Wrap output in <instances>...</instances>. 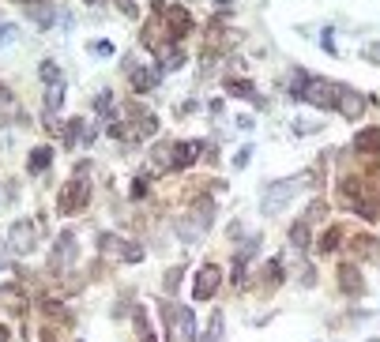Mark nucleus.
<instances>
[{
    "label": "nucleus",
    "mask_w": 380,
    "mask_h": 342,
    "mask_svg": "<svg viewBox=\"0 0 380 342\" xmlns=\"http://www.w3.org/2000/svg\"><path fill=\"white\" fill-rule=\"evenodd\" d=\"M305 181H309V177H294V181H282V184H267V192H264V215H279L282 207L294 200V192H298Z\"/></svg>",
    "instance_id": "6"
},
{
    "label": "nucleus",
    "mask_w": 380,
    "mask_h": 342,
    "mask_svg": "<svg viewBox=\"0 0 380 342\" xmlns=\"http://www.w3.org/2000/svg\"><path fill=\"white\" fill-rule=\"evenodd\" d=\"M38 75H42V83L46 87H53V83H61V68L53 61H42V68H38Z\"/></svg>",
    "instance_id": "23"
},
{
    "label": "nucleus",
    "mask_w": 380,
    "mask_h": 342,
    "mask_svg": "<svg viewBox=\"0 0 380 342\" xmlns=\"http://www.w3.org/2000/svg\"><path fill=\"white\" fill-rule=\"evenodd\" d=\"M83 4H99V0H83Z\"/></svg>",
    "instance_id": "38"
},
{
    "label": "nucleus",
    "mask_w": 380,
    "mask_h": 342,
    "mask_svg": "<svg viewBox=\"0 0 380 342\" xmlns=\"http://www.w3.org/2000/svg\"><path fill=\"white\" fill-rule=\"evenodd\" d=\"M0 267H4V256H0Z\"/></svg>",
    "instance_id": "39"
},
{
    "label": "nucleus",
    "mask_w": 380,
    "mask_h": 342,
    "mask_svg": "<svg viewBox=\"0 0 380 342\" xmlns=\"http://www.w3.org/2000/svg\"><path fill=\"white\" fill-rule=\"evenodd\" d=\"M99 252H102V256H110V260H125V263H139V260H144V248L132 245V241H125V237H117V234H102L99 237Z\"/></svg>",
    "instance_id": "5"
},
{
    "label": "nucleus",
    "mask_w": 380,
    "mask_h": 342,
    "mask_svg": "<svg viewBox=\"0 0 380 342\" xmlns=\"http://www.w3.org/2000/svg\"><path fill=\"white\" fill-rule=\"evenodd\" d=\"M226 91H230V94H237V98H253V91H256V87L248 83V80H226Z\"/></svg>",
    "instance_id": "24"
},
{
    "label": "nucleus",
    "mask_w": 380,
    "mask_h": 342,
    "mask_svg": "<svg viewBox=\"0 0 380 342\" xmlns=\"http://www.w3.org/2000/svg\"><path fill=\"white\" fill-rule=\"evenodd\" d=\"M12 252L15 256L34 252V222H12Z\"/></svg>",
    "instance_id": "11"
},
{
    "label": "nucleus",
    "mask_w": 380,
    "mask_h": 342,
    "mask_svg": "<svg viewBox=\"0 0 380 342\" xmlns=\"http://www.w3.org/2000/svg\"><path fill=\"white\" fill-rule=\"evenodd\" d=\"M365 106H369V98H365L362 91H354V87H343V91H339V106H335V109L343 113V120H357V117L365 113Z\"/></svg>",
    "instance_id": "8"
},
{
    "label": "nucleus",
    "mask_w": 380,
    "mask_h": 342,
    "mask_svg": "<svg viewBox=\"0 0 380 342\" xmlns=\"http://www.w3.org/2000/svg\"><path fill=\"white\" fill-rule=\"evenodd\" d=\"M248 158H253V147H241V151L234 154V165H237V170H245V165H248Z\"/></svg>",
    "instance_id": "29"
},
{
    "label": "nucleus",
    "mask_w": 380,
    "mask_h": 342,
    "mask_svg": "<svg viewBox=\"0 0 380 342\" xmlns=\"http://www.w3.org/2000/svg\"><path fill=\"white\" fill-rule=\"evenodd\" d=\"M8 42H15V27H0V46H8Z\"/></svg>",
    "instance_id": "33"
},
{
    "label": "nucleus",
    "mask_w": 380,
    "mask_h": 342,
    "mask_svg": "<svg viewBox=\"0 0 380 342\" xmlns=\"http://www.w3.org/2000/svg\"><path fill=\"white\" fill-rule=\"evenodd\" d=\"M222 324H226V319H222V312H219V308H215V312H211V324H208V335H203V338H196V342H219V335H222Z\"/></svg>",
    "instance_id": "22"
},
{
    "label": "nucleus",
    "mask_w": 380,
    "mask_h": 342,
    "mask_svg": "<svg viewBox=\"0 0 380 342\" xmlns=\"http://www.w3.org/2000/svg\"><path fill=\"white\" fill-rule=\"evenodd\" d=\"M61 106H64V83L46 87V113H57Z\"/></svg>",
    "instance_id": "19"
},
{
    "label": "nucleus",
    "mask_w": 380,
    "mask_h": 342,
    "mask_svg": "<svg viewBox=\"0 0 380 342\" xmlns=\"http://www.w3.org/2000/svg\"><path fill=\"white\" fill-rule=\"evenodd\" d=\"M87 173H91V162H80L75 165V181L61 192V211L64 215L87 211V203H91V181H87Z\"/></svg>",
    "instance_id": "1"
},
{
    "label": "nucleus",
    "mask_w": 380,
    "mask_h": 342,
    "mask_svg": "<svg viewBox=\"0 0 380 342\" xmlns=\"http://www.w3.org/2000/svg\"><path fill=\"white\" fill-rule=\"evenodd\" d=\"M49 162H53V147H34V151H30V158H27V173L49 170Z\"/></svg>",
    "instance_id": "18"
},
{
    "label": "nucleus",
    "mask_w": 380,
    "mask_h": 342,
    "mask_svg": "<svg viewBox=\"0 0 380 342\" xmlns=\"http://www.w3.org/2000/svg\"><path fill=\"white\" fill-rule=\"evenodd\" d=\"M354 151L357 154H380V128H362L354 136Z\"/></svg>",
    "instance_id": "17"
},
{
    "label": "nucleus",
    "mask_w": 380,
    "mask_h": 342,
    "mask_svg": "<svg viewBox=\"0 0 380 342\" xmlns=\"http://www.w3.org/2000/svg\"><path fill=\"white\" fill-rule=\"evenodd\" d=\"M162 15H166V23H170V30H173V38H184V34L192 30V12H189V8H181V4H170Z\"/></svg>",
    "instance_id": "12"
},
{
    "label": "nucleus",
    "mask_w": 380,
    "mask_h": 342,
    "mask_svg": "<svg viewBox=\"0 0 380 342\" xmlns=\"http://www.w3.org/2000/svg\"><path fill=\"white\" fill-rule=\"evenodd\" d=\"M222 286V267L219 263H203L196 271V282H192V297L196 301H211V293Z\"/></svg>",
    "instance_id": "7"
},
{
    "label": "nucleus",
    "mask_w": 380,
    "mask_h": 342,
    "mask_svg": "<svg viewBox=\"0 0 380 342\" xmlns=\"http://www.w3.org/2000/svg\"><path fill=\"white\" fill-rule=\"evenodd\" d=\"M8 335H12V331H8V327H0V342H8Z\"/></svg>",
    "instance_id": "35"
},
{
    "label": "nucleus",
    "mask_w": 380,
    "mask_h": 342,
    "mask_svg": "<svg viewBox=\"0 0 380 342\" xmlns=\"http://www.w3.org/2000/svg\"><path fill=\"white\" fill-rule=\"evenodd\" d=\"M128 120H136V125H132V139H147V136H155V132H158V117L151 113V109H144V106H128Z\"/></svg>",
    "instance_id": "9"
},
{
    "label": "nucleus",
    "mask_w": 380,
    "mask_h": 342,
    "mask_svg": "<svg viewBox=\"0 0 380 342\" xmlns=\"http://www.w3.org/2000/svg\"><path fill=\"white\" fill-rule=\"evenodd\" d=\"M369 342H380V338H369Z\"/></svg>",
    "instance_id": "40"
},
{
    "label": "nucleus",
    "mask_w": 380,
    "mask_h": 342,
    "mask_svg": "<svg viewBox=\"0 0 380 342\" xmlns=\"http://www.w3.org/2000/svg\"><path fill=\"white\" fill-rule=\"evenodd\" d=\"M279 267H282V263H279V260H271V263H267V267H264V271H267V274H264V282H267V286H275V282H279V274H282Z\"/></svg>",
    "instance_id": "28"
},
{
    "label": "nucleus",
    "mask_w": 380,
    "mask_h": 342,
    "mask_svg": "<svg viewBox=\"0 0 380 342\" xmlns=\"http://www.w3.org/2000/svg\"><path fill=\"white\" fill-rule=\"evenodd\" d=\"M350 252H354L357 260H380V241L369 237V234H362V237L350 241Z\"/></svg>",
    "instance_id": "16"
},
{
    "label": "nucleus",
    "mask_w": 380,
    "mask_h": 342,
    "mask_svg": "<svg viewBox=\"0 0 380 342\" xmlns=\"http://www.w3.org/2000/svg\"><path fill=\"white\" fill-rule=\"evenodd\" d=\"M200 158V143H173V170H189Z\"/></svg>",
    "instance_id": "15"
},
{
    "label": "nucleus",
    "mask_w": 380,
    "mask_h": 342,
    "mask_svg": "<svg viewBox=\"0 0 380 342\" xmlns=\"http://www.w3.org/2000/svg\"><path fill=\"white\" fill-rule=\"evenodd\" d=\"M162 316L170 319V342H196V316L189 305H162Z\"/></svg>",
    "instance_id": "2"
},
{
    "label": "nucleus",
    "mask_w": 380,
    "mask_h": 342,
    "mask_svg": "<svg viewBox=\"0 0 380 342\" xmlns=\"http://www.w3.org/2000/svg\"><path fill=\"white\" fill-rule=\"evenodd\" d=\"M151 162L162 165V170H173V143H158L155 154H151Z\"/></svg>",
    "instance_id": "21"
},
{
    "label": "nucleus",
    "mask_w": 380,
    "mask_h": 342,
    "mask_svg": "<svg viewBox=\"0 0 380 342\" xmlns=\"http://www.w3.org/2000/svg\"><path fill=\"white\" fill-rule=\"evenodd\" d=\"M339 237H343V226H331L328 234H324L320 248H324V252H335V248H339Z\"/></svg>",
    "instance_id": "25"
},
{
    "label": "nucleus",
    "mask_w": 380,
    "mask_h": 342,
    "mask_svg": "<svg viewBox=\"0 0 380 342\" xmlns=\"http://www.w3.org/2000/svg\"><path fill=\"white\" fill-rule=\"evenodd\" d=\"M339 290L350 293V297L365 293V279H362V271H357L354 263H343V267H339Z\"/></svg>",
    "instance_id": "13"
},
{
    "label": "nucleus",
    "mask_w": 380,
    "mask_h": 342,
    "mask_svg": "<svg viewBox=\"0 0 380 342\" xmlns=\"http://www.w3.org/2000/svg\"><path fill=\"white\" fill-rule=\"evenodd\" d=\"M110 106H113V94H110V91L94 94V109H99V113H102V109H110Z\"/></svg>",
    "instance_id": "30"
},
{
    "label": "nucleus",
    "mask_w": 380,
    "mask_h": 342,
    "mask_svg": "<svg viewBox=\"0 0 380 342\" xmlns=\"http://www.w3.org/2000/svg\"><path fill=\"white\" fill-rule=\"evenodd\" d=\"M117 8H121L125 15H136V4H132V0H117Z\"/></svg>",
    "instance_id": "34"
},
{
    "label": "nucleus",
    "mask_w": 380,
    "mask_h": 342,
    "mask_svg": "<svg viewBox=\"0 0 380 342\" xmlns=\"http://www.w3.org/2000/svg\"><path fill=\"white\" fill-rule=\"evenodd\" d=\"M87 49H91V53H102V57H113V46H110V42H91Z\"/></svg>",
    "instance_id": "31"
},
{
    "label": "nucleus",
    "mask_w": 380,
    "mask_h": 342,
    "mask_svg": "<svg viewBox=\"0 0 380 342\" xmlns=\"http://www.w3.org/2000/svg\"><path fill=\"white\" fill-rule=\"evenodd\" d=\"M211 222H215V203L203 196V200H196V222H192V218H181V222H177V234H181L184 241H200L203 234H208Z\"/></svg>",
    "instance_id": "4"
},
{
    "label": "nucleus",
    "mask_w": 380,
    "mask_h": 342,
    "mask_svg": "<svg viewBox=\"0 0 380 342\" xmlns=\"http://www.w3.org/2000/svg\"><path fill=\"white\" fill-rule=\"evenodd\" d=\"M215 4H230V0H215Z\"/></svg>",
    "instance_id": "37"
},
{
    "label": "nucleus",
    "mask_w": 380,
    "mask_h": 342,
    "mask_svg": "<svg viewBox=\"0 0 380 342\" xmlns=\"http://www.w3.org/2000/svg\"><path fill=\"white\" fill-rule=\"evenodd\" d=\"M128 80H132V87L139 94H151L155 83H158V72H147L144 64H128Z\"/></svg>",
    "instance_id": "14"
},
{
    "label": "nucleus",
    "mask_w": 380,
    "mask_h": 342,
    "mask_svg": "<svg viewBox=\"0 0 380 342\" xmlns=\"http://www.w3.org/2000/svg\"><path fill=\"white\" fill-rule=\"evenodd\" d=\"M0 98H8V91H4V87H0Z\"/></svg>",
    "instance_id": "36"
},
{
    "label": "nucleus",
    "mask_w": 380,
    "mask_h": 342,
    "mask_svg": "<svg viewBox=\"0 0 380 342\" xmlns=\"http://www.w3.org/2000/svg\"><path fill=\"white\" fill-rule=\"evenodd\" d=\"M75 139H80V120H72V125L64 128V143H68V147H72Z\"/></svg>",
    "instance_id": "32"
},
{
    "label": "nucleus",
    "mask_w": 380,
    "mask_h": 342,
    "mask_svg": "<svg viewBox=\"0 0 380 342\" xmlns=\"http://www.w3.org/2000/svg\"><path fill=\"white\" fill-rule=\"evenodd\" d=\"M324 215H328V207H324V200H317V203H309L305 222H309V226H312V222H324Z\"/></svg>",
    "instance_id": "26"
},
{
    "label": "nucleus",
    "mask_w": 380,
    "mask_h": 342,
    "mask_svg": "<svg viewBox=\"0 0 380 342\" xmlns=\"http://www.w3.org/2000/svg\"><path fill=\"white\" fill-rule=\"evenodd\" d=\"M290 245H294V248H309V222H305V218L290 226Z\"/></svg>",
    "instance_id": "20"
},
{
    "label": "nucleus",
    "mask_w": 380,
    "mask_h": 342,
    "mask_svg": "<svg viewBox=\"0 0 380 342\" xmlns=\"http://www.w3.org/2000/svg\"><path fill=\"white\" fill-rule=\"evenodd\" d=\"M181 279H184V267H173V271L166 274V293H177V286H181Z\"/></svg>",
    "instance_id": "27"
},
{
    "label": "nucleus",
    "mask_w": 380,
    "mask_h": 342,
    "mask_svg": "<svg viewBox=\"0 0 380 342\" xmlns=\"http://www.w3.org/2000/svg\"><path fill=\"white\" fill-rule=\"evenodd\" d=\"M339 91H343V83H331V80H324V75H309L305 102H312L317 109H335L339 106Z\"/></svg>",
    "instance_id": "3"
},
{
    "label": "nucleus",
    "mask_w": 380,
    "mask_h": 342,
    "mask_svg": "<svg viewBox=\"0 0 380 342\" xmlns=\"http://www.w3.org/2000/svg\"><path fill=\"white\" fill-rule=\"evenodd\" d=\"M75 252H80V248H75L72 229H64V234L57 237V248H53V256H49V267H53V271H64V267L75 260Z\"/></svg>",
    "instance_id": "10"
}]
</instances>
